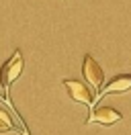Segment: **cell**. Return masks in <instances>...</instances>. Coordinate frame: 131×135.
<instances>
[{"label": "cell", "instance_id": "8992f818", "mask_svg": "<svg viewBox=\"0 0 131 135\" xmlns=\"http://www.w3.org/2000/svg\"><path fill=\"white\" fill-rule=\"evenodd\" d=\"M10 129H15V125H12V119H10V115H8L6 110L0 109V133L10 131Z\"/></svg>", "mask_w": 131, "mask_h": 135}, {"label": "cell", "instance_id": "5b68a950", "mask_svg": "<svg viewBox=\"0 0 131 135\" xmlns=\"http://www.w3.org/2000/svg\"><path fill=\"white\" fill-rule=\"evenodd\" d=\"M131 90V74H119V76H115L109 84L102 88V92L98 94V96H105V94H119V92H127Z\"/></svg>", "mask_w": 131, "mask_h": 135}, {"label": "cell", "instance_id": "3957f363", "mask_svg": "<svg viewBox=\"0 0 131 135\" xmlns=\"http://www.w3.org/2000/svg\"><path fill=\"white\" fill-rule=\"evenodd\" d=\"M64 86H66V90H68V94H70L72 100L92 107L94 94H92V90H90L86 84H82L80 80H72V78H70V80H64Z\"/></svg>", "mask_w": 131, "mask_h": 135}, {"label": "cell", "instance_id": "277c9868", "mask_svg": "<svg viewBox=\"0 0 131 135\" xmlns=\"http://www.w3.org/2000/svg\"><path fill=\"white\" fill-rule=\"evenodd\" d=\"M123 119V115L119 113L117 109H113V107H98V109H94L92 113H90V117L86 123H100V125H115V123H119Z\"/></svg>", "mask_w": 131, "mask_h": 135}, {"label": "cell", "instance_id": "6da1fadb", "mask_svg": "<svg viewBox=\"0 0 131 135\" xmlns=\"http://www.w3.org/2000/svg\"><path fill=\"white\" fill-rule=\"evenodd\" d=\"M23 68H25L23 53H21V49H15V53H12V55L2 64V68H0V86H2V90L6 94H8L10 84L23 74Z\"/></svg>", "mask_w": 131, "mask_h": 135}, {"label": "cell", "instance_id": "7a4b0ae2", "mask_svg": "<svg viewBox=\"0 0 131 135\" xmlns=\"http://www.w3.org/2000/svg\"><path fill=\"white\" fill-rule=\"evenodd\" d=\"M82 74L86 78V82H88L94 90H100L102 88V82H105V74H102V68L98 66V61L90 53L84 55V61H82Z\"/></svg>", "mask_w": 131, "mask_h": 135}]
</instances>
